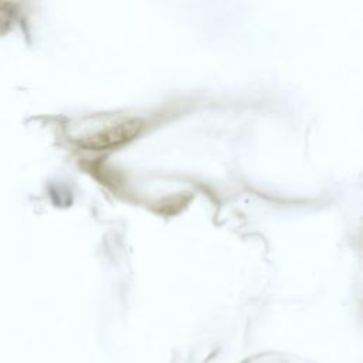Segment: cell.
Segmentation results:
<instances>
[{
    "label": "cell",
    "mask_w": 363,
    "mask_h": 363,
    "mask_svg": "<svg viewBox=\"0 0 363 363\" xmlns=\"http://www.w3.org/2000/svg\"><path fill=\"white\" fill-rule=\"evenodd\" d=\"M139 129H140V122L138 121H126V122L115 123L96 132L91 138H86L84 143L86 146H92L94 149L108 147V146L118 145L132 139L139 132Z\"/></svg>",
    "instance_id": "6da1fadb"
}]
</instances>
